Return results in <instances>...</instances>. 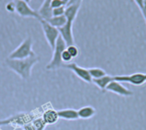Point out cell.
Wrapping results in <instances>:
<instances>
[{
    "mask_svg": "<svg viewBox=\"0 0 146 130\" xmlns=\"http://www.w3.org/2000/svg\"><path fill=\"white\" fill-rule=\"evenodd\" d=\"M50 6L52 9L59 8L62 6H65L62 0H50Z\"/></svg>",
    "mask_w": 146,
    "mask_h": 130,
    "instance_id": "22",
    "label": "cell"
},
{
    "mask_svg": "<svg viewBox=\"0 0 146 130\" xmlns=\"http://www.w3.org/2000/svg\"><path fill=\"white\" fill-rule=\"evenodd\" d=\"M83 0H70L68 4H74V3H81Z\"/></svg>",
    "mask_w": 146,
    "mask_h": 130,
    "instance_id": "26",
    "label": "cell"
},
{
    "mask_svg": "<svg viewBox=\"0 0 146 130\" xmlns=\"http://www.w3.org/2000/svg\"><path fill=\"white\" fill-rule=\"evenodd\" d=\"M134 2L137 4V6L139 7V9H140L142 15H144V13H145V10H144V2H145V0H134Z\"/></svg>",
    "mask_w": 146,
    "mask_h": 130,
    "instance_id": "24",
    "label": "cell"
},
{
    "mask_svg": "<svg viewBox=\"0 0 146 130\" xmlns=\"http://www.w3.org/2000/svg\"><path fill=\"white\" fill-rule=\"evenodd\" d=\"M15 5V12L21 17L24 18H35L38 21L40 19L37 10L33 9L29 3L22 1V0H14Z\"/></svg>",
    "mask_w": 146,
    "mask_h": 130,
    "instance_id": "5",
    "label": "cell"
},
{
    "mask_svg": "<svg viewBox=\"0 0 146 130\" xmlns=\"http://www.w3.org/2000/svg\"><path fill=\"white\" fill-rule=\"evenodd\" d=\"M73 23L74 22L67 21V23L63 27L58 28L59 34L66 43L67 46L74 45V39L73 35Z\"/></svg>",
    "mask_w": 146,
    "mask_h": 130,
    "instance_id": "8",
    "label": "cell"
},
{
    "mask_svg": "<svg viewBox=\"0 0 146 130\" xmlns=\"http://www.w3.org/2000/svg\"><path fill=\"white\" fill-rule=\"evenodd\" d=\"M59 118L66 121H75L79 119L78 111L74 109H62L57 111Z\"/></svg>",
    "mask_w": 146,
    "mask_h": 130,
    "instance_id": "12",
    "label": "cell"
},
{
    "mask_svg": "<svg viewBox=\"0 0 146 130\" xmlns=\"http://www.w3.org/2000/svg\"><path fill=\"white\" fill-rule=\"evenodd\" d=\"M73 57H71V55L68 53V51H67V49H65L62 53V63H69L71 61H72Z\"/></svg>",
    "mask_w": 146,
    "mask_h": 130,
    "instance_id": "21",
    "label": "cell"
},
{
    "mask_svg": "<svg viewBox=\"0 0 146 130\" xmlns=\"http://www.w3.org/2000/svg\"><path fill=\"white\" fill-rule=\"evenodd\" d=\"M37 12L40 16V19L48 20L52 17V8L50 6V0H44Z\"/></svg>",
    "mask_w": 146,
    "mask_h": 130,
    "instance_id": "11",
    "label": "cell"
},
{
    "mask_svg": "<svg viewBox=\"0 0 146 130\" xmlns=\"http://www.w3.org/2000/svg\"><path fill=\"white\" fill-rule=\"evenodd\" d=\"M42 119L46 123V125H52L56 123L59 119L57 111H55L53 109H49L45 111L42 116Z\"/></svg>",
    "mask_w": 146,
    "mask_h": 130,
    "instance_id": "13",
    "label": "cell"
},
{
    "mask_svg": "<svg viewBox=\"0 0 146 130\" xmlns=\"http://www.w3.org/2000/svg\"><path fill=\"white\" fill-rule=\"evenodd\" d=\"M115 81L114 76H110V75H106L105 76L101 77V78H99V79H94V80H92V82H93L98 87H99L100 89L105 90L106 87H107V86H108L111 81Z\"/></svg>",
    "mask_w": 146,
    "mask_h": 130,
    "instance_id": "15",
    "label": "cell"
},
{
    "mask_svg": "<svg viewBox=\"0 0 146 130\" xmlns=\"http://www.w3.org/2000/svg\"><path fill=\"white\" fill-rule=\"evenodd\" d=\"M33 39L31 37L26 38L13 51L9 53L8 58L9 59H24L32 56L33 51Z\"/></svg>",
    "mask_w": 146,
    "mask_h": 130,
    "instance_id": "3",
    "label": "cell"
},
{
    "mask_svg": "<svg viewBox=\"0 0 146 130\" xmlns=\"http://www.w3.org/2000/svg\"><path fill=\"white\" fill-rule=\"evenodd\" d=\"M5 9H6V10H7L8 12H10V13L15 12V5L14 0L11 1V2H9V3H8L6 4V6H5Z\"/></svg>",
    "mask_w": 146,
    "mask_h": 130,
    "instance_id": "23",
    "label": "cell"
},
{
    "mask_svg": "<svg viewBox=\"0 0 146 130\" xmlns=\"http://www.w3.org/2000/svg\"><path fill=\"white\" fill-rule=\"evenodd\" d=\"M88 71L92 80L99 79L106 75V72L103 69H100V68H90L88 69Z\"/></svg>",
    "mask_w": 146,
    "mask_h": 130,
    "instance_id": "17",
    "label": "cell"
},
{
    "mask_svg": "<svg viewBox=\"0 0 146 130\" xmlns=\"http://www.w3.org/2000/svg\"><path fill=\"white\" fill-rule=\"evenodd\" d=\"M38 21L41 24V27H42V29H43V32H44V37H45V39H46L48 45L53 50L55 48L56 42L58 37L60 36L58 29L54 27L50 24H49L45 20L39 19Z\"/></svg>",
    "mask_w": 146,
    "mask_h": 130,
    "instance_id": "4",
    "label": "cell"
},
{
    "mask_svg": "<svg viewBox=\"0 0 146 130\" xmlns=\"http://www.w3.org/2000/svg\"><path fill=\"white\" fill-rule=\"evenodd\" d=\"M80 6H81V3H74V4H68L66 6L64 15L66 16L68 21L74 22L75 21Z\"/></svg>",
    "mask_w": 146,
    "mask_h": 130,
    "instance_id": "10",
    "label": "cell"
},
{
    "mask_svg": "<svg viewBox=\"0 0 146 130\" xmlns=\"http://www.w3.org/2000/svg\"><path fill=\"white\" fill-rule=\"evenodd\" d=\"M107 91L114 93L115 94H118L120 96H123V97H129V96H133V92L130 91L128 88L125 87L121 82L117 81H111L106 87Z\"/></svg>",
    "mask_w": 146,
    "mask_h": 130,
    "instance_id": "9",
    "label": "cell"
},
{
    "mask_svg": "<svg viewBox=\"0 0 146 130\" xmlns=\"http://www.w3.org/2000/svg\"><path fill=\"white\" fill-rule=\"evenodd\" d=\"M38 62V57L35 53L24 59L7 58L5 60L7 66L23 80H28L31 77L32 69Z\"/></svg>",
    "mask_w": 146,
    "mask_h": 130,
    "instance_id": "1",
    "label": "cell"
},
{
    "mask_svg": "<svg viewBox=\"0 0 146 130\" xmlns=\"http://www.w3.org/2000/svg\"><path fill=\"white\" fill-rule=\"evenodd\" d=\"M22 1H24V2H26V3H29L31 2V0H22Z\"/></svg>",
    "mask_w": 146,
    "mask_h": 130,
    "instance_id": "28",
    "label": "cell"
},
{
    "mask_svg": "<svg viewBox=\"0 0 146 130\" xmlns=\"http://www.w3.org/2000/svg\"><path fill=\"white\" fill-rule=\"evenodd\" d=\"M115 81L119 82H127L134 86H142L146 82V73H134L130 75L114 76Z\"/></svg>",
    "mask_w": 146,
    "mask_h": 130,
    "instance_id": "6",
    "label": "cell"
},
{
    "mask_svg": "<svg viewBox=\"0 0 146 130\" xmlns=\"http://www.w3.org/2000/svg\"><path fill=\"white\" fill-rule=\"evenodd\" d=\"M62 1L63 2V3H64L65 6H67L69 3V2H70V0H62Z\"/></svg>",
    "mask_w": 146,
    "mask_h": 130,
    "instance_id": "27",
    "label": "cell"
},
{
    "mask_svg": "<svg viewBox=\"0 0 146 130\" xmlns=\"http://www.w3.org/2000/svg\"><path fill=\"white\" fill-rule=\"evenodd\" d=\"M23 129L24 130H36L35 127L33 126V123H26L23 125Z\"/></svg>",
    "mask_w": 146,
    "mask_h": 130,
    "instance_id": "25",
    "label": "cell"
},
{
    "mask_svg": "<svg viewBox=\"0 0 146 130\" xmlns=\"http://www.w3.org/2000/svg\"><path fill=\"white\" fill-rule=\"evenodd\" d=\"M49 24L53 26L56 28H60L63 27L67 23V18L65 15H61V16H52L48 20H45Z\"/></svg>",
    "mask_w": 146,
    "mask_h": 130,
    "instance_id": "16",
    "label": "cell"
},
{
    "mask_svg": "<svg viewBox=\"0 0 146 130\" xmlns=\"http://www.w3.org/2000/svg\"><path fill=\"white\" fill-rule=\"evenodd\" d=\"M96 114V110L92 106H84L78 110V115L79 118L83 119V120H87L92 118L94 115Z\"/></svg>",
    "mask_w": 146,
    "mask_h": 130,
    "instance_id": "14",
    "label": "cell"
},
{
    "mask_svg": "<svg viewBox=\"0 0 146 130\" xmlns=\"http://www.w3.org/2000/svg\"><path fill=\"white\" fill-rule=\"evenodd\" d=\"M32 123L35 127L36 130H44L45 127H46V123L44 122V120L42 119V117L34 119Z\"/></svg>",
    "mask_w": 146,
    "mask_h": 130,
    "instance_id": "18",
    "label": "cell"
},
{
    "mask_svg": "<svg viewBox=\"0 0 146 130\" xmlns=\"http://www.w3.org/2000/svg\"><path fill=\"white\" fill-rule=\"evenodd\" d=\"M66 48H67L66 43L62 39V37L59 36L56 42L55 48L52 50L53 55H52L51 60L50 61L49 63H47V65L45 67V69L47 70H55V69L62 68V65L64 63L62 61V53Z\"/></svg>",
    "mask_w": 146,
    "mask_h": 130,
    "instance_id": "2",
    "label": "cell"
},
{
    "mask_svg": "<svg viewBox=\"0 0 146 130\" xmlns=\"http://www.w3.org/2000/svg\"><path fill=\"white\" fill-rule=\"evenodd\" d=\"M67 51H68V53L71 55V57L73 58H75L79 56V53H80V51L78 49V47L75 45H68L67 46Z\"/></svg>",
    "mask_w": 146,
    "mask_h": 130,
    "instance_id": "19",
    "label": "cell"
},
{
    "mask_svg": "<svg viewBox=\"0 0 146 130\" xmlns=\"http://www.w3.org/2000/svg\"><path fill=\"white\" fill-rule=\"evenodd\" d=\"M65 8H66V6H62V7H59V8L52 9V16H61V15H64Z\"/></svg>",
    "mask_w": 146,
    "mask_h": 130,
    "instance_id": "20",
    "label": "cell"
},
{
    "mask_svg": "<svg viewBox=\"0 0 146 130\" xmlns=\"http://www.w3.org/2000/svg\"><path fill=\"white\" fill-rule=\"evenodd\" d=\"M62 68L65 69H70L74 75H76L80 79H81L82 81L87 82V83H91L92 82V79L89 74L88 69H85L82 68L80 66H79L77 63H64L62 65Z\"/></svg>",
    "mask_w": 146,
    "mask_h": 130,
    "instance_id": "7",
    "label": "cell"
}]
</instances>
